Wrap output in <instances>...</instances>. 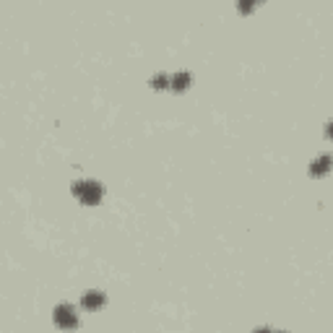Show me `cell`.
I'll return each instance as SVG.
<instances>
[{
	"instance_id": "obj_1",
	"label": "cell",
	"mask_w": 333,
	"mask_h": 333,
	"mask_svg": "<svg viewBox=\"0 0 333 333\" xmlns=\"http://www.w3.org/2000/svg\"><path fill=\"white\" fill-rule=\"evenodd\" d=\"M76 196H78L83 203H96L102 198V187L94 180H83V182H76Z\"/></svg>"
},
{
	"instance_id": "obj_2",
	"label": "cell",
	"mask_w": 333,
	"mask_h": 333,
	"mask_svg": "<svg viewBox=\"0 0 333 333\" xmlns=\"http://www.w3.org/2000/svg\"><path fill=\"white\" fill-rule=\"evenodd\" d=\"M55 320H58V325H62V328H73V325H76V315H73L71 304H60V307L55 310Z\"/></svg>"
},
{
	"instance_id": "obj_3",
	"label": "cell",
	"mask_w": 333,
	"mask_h": 333,
	"mask_svg": "<svg viewBox=\"0 0 333 333\" xmlns=\"http://www.w3.org/2000/svg\"><path fill=\"white\" fill-rule=\"evenodd\" d=\"M99 304H104V294H99V291H91V294L83 297V307L94 310V307H99Z\"/></svg>"
},
{
	"instance_id": "obj_4",
	"label": "cell",
	"mask_w": 333,
	"mask_h": 333,
	"mask_svg": "<svg viewBox=\"0 0 333 333\" xmlns=\"http://www.w3.org/2000/svg\"><path fill=\"white\" fill-rule=\"evenodd\" d=\"M172 81H175V89H185L187 83H190V76H187V73H177Z\"/></svg>"
},
{
	"instance_id": "obj_5",
	"label": "cell",
	"mask_w": 333,
	"mask_h": 333,
	"mask_svg": "<svg viewBox=\"0 0 333 333\" xmlns=\"http://www.w3.org/2000/svg\"><path fill=\"white\" fill-rule=\"evenodd\" d=\"M325 164H328V156H323V159H318V162H315V164H312V172H325V169H328V166H325Z\"/></svg>"
},
{
	"instance_id": "obj_6",
	"label": "cell",
	"mask_w": 333,
	"mask_h": 333,
	"mask_svg": "<svg viewBox=\"0 0 333 333\" xmlns=\"http://www.w3.org/2000/svg\"><path fill=\"white\" fill-rule=\"evenodd\" d=\"M166 83H169V78H166V76H156V78H154V86H156V89L166 86Z\"/></svg>"
}]
</instances>
